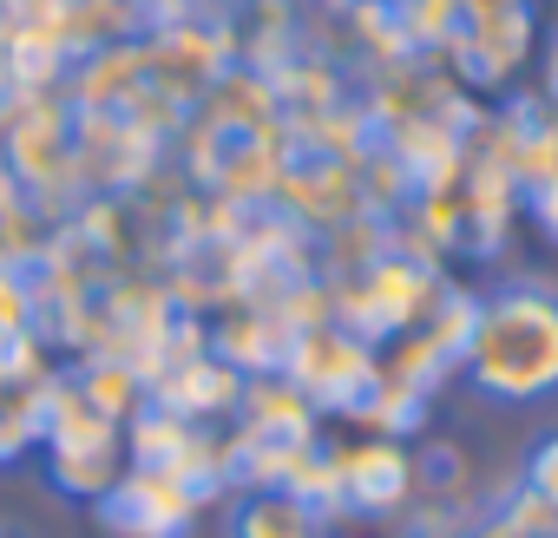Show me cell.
<instances>
[{
    "label": "cell",
    "instance_id": "obj_7",
    "mask_svg": "<svg viewBox=\"0 0 558 538\" xmlns=\"http://www.w3.org/2000/svg\"><path fill=\"white\" fill-rule=\"evenodd\" d=\"M323 512L303 505L296 492L269 486V492H243L230 512V538H323Z\"/></svg>",
    "mask_w": 558,
    "mask_h": 538
},
{
    "label": "cell",
    "instance_id": "obj_13",
    "mask_svg": "<svg viewBox=\"0 0 558 538\" xmlns=\"http://www.w3.org/2000/svg\"><path fill=\"white\" fill-rule=\"evenodd\" d=\"M545 538H558V531H545Z\"/></svg>",
    "mask_w": 558,
    "mask_h": 538
},
{
    "label": "cell",
    "instance_id": "obj_2",
    "mask_svg": "<svg viewBox=\"0 0 558 538\" xmlns=\"http://www.w3.org/2000/svg\"><path fill=\"white\" fill-rule=\"evenodd\" d=\"M40 447H47V473L66 499H86L99 505L119 479H125V427L106 420L73 375H53L47 388V427H40Z\"/></svg>",
    "mask_w": 558,
    "mask_h": 538
},
{
    "label": "cell",
    "instance_id": "obj_3",
    "mask_svg": "<svg viewBox=\"0 0 558 538\" xmlns=\"http://www.w3.org/2000/svg\"><path fill=\"white\" fill-rule=\"evenodd\" d=\"M283 375L316 414L329 407V414H362L368 407V394H375V381H381V362H375V349L362 342V335H349L342 322H316V329H303V335H290V349H283Z\"/></svg>",
    "mask_w": 558,
    "mask_h": 538
},
{
    "label": "cell",
    "instance_id": "obj_11",
    "mask_svg": "<svg viewBox=\"0 0 558 538\" xmlns=\"http://www.w3.org/2000/svg\"><path fill=\"white\" fill-rule=\"evenodd\" d=\"M525 486L551 505V518H558V433H545L532 453H525Z\"/></svg>",
    "mask_w": 558,
    "mask_h": 538
},
{
    "label": "cell",
    "instance_id": "obj_4",
    "mask_svg": "<svg viewBox=\"0 0 558 538\" xmlns=\"http://www.w3.org/2000/svg\"><path fill=\"white\" fill-rule=\"evenodd\" d=\"M204 505H210V499L191 492L184 479L125 466V479L93 505V518H99L112 538H184V531L204 518Z\"/></svg>",
    "mask_w": 558,
    "mask_h": 538
},
{
    "label": "cell",
    "instance_id": "obj_5",
    "mask_svg": "<svg viewBox=\"0 0 558 538\" xmlns=\"http://www.w3.org/2000/svg\"><path fill=\"white\" fill-rule=\"evenodd\" d=\"M336 460V479H342V512H368V518H395L414 486H421V466L401 440H381V433H362V440H342L329 447Z\"/></svg>",
    "mask_w": 558,
    "mask_h": 538
},
{
    "label": "cell",
    "instance_id": "obj_8",
    "mask_svg": "<svg viewBox=\"0 0 558 538\" xmlns=\"http://www.w3.org/2000/svg\"><path fill=\"white\" fill-rule=\"evenodd\" d=\"M73 381H80V394H86V401H93L106 420H119V427H125V420H132V414L151 401V381H145V375H138L125 355H93V362H86Z\"/></svg>",
    "mask_w": 558,
    "mask_h": 538
},
{
    "label": "cell",
    "instance_id": "obj_1",
    "mask_svg": "<svg viewBox=\"0 0 558 538\" xmlns=\"http://www.w3.org/2000/svg\"><path fill=\"white\" fill-rule=\"evenodd\" d=\"M460 375L499 407H532L558 394V290L506 283L480 303Z\"/></svg>",
    "mask_w": 558,
    "mask_h": 538
},
{
    "label": "cell",
    "instance_id": "obj_10",
    "mask_svg": "<svg viewBox=\"0 0 558 538\" xmlns=\"http://www.w3.org/2000/svg\"><path fill=\"white\" fill-rule=\"evenodd\" d=\"M34 329V290L21 283V269H0V335Z\"/></svg>",
    "mask_w": 558,
    "mask_h": 538
},
{
    "label": "cell",
    "instance_id": "obj_12",
    "mask_svg": "<svg viewBox=\"0 0 558 538\" xmlns=\"http://www.w3.org/2000/svg\"><path fill=\"white\" fill-rule=\"evenodd\" d=\"M525 210H532V223L558 243V178H545V184H525Z\"/></svg>",
    "mask_w": 558,
    "mask_h": 538
},
{
    "label": "cell",
    "instance_id": "obj_6",
    "mask_svg": "<svg viewBox=\"0 0 558 538\" xmlns=\"http://www.w3.org/2000/svg\"><path fill=\"white\" fill-rule=\"evenodd\" d=\"M151 401L171 407V414H184V420H197V427H210V420H223V414L243 407V375L230 362H217L210 349H197V355H178V362L158 368Z\"/></svg>",
    "mask_w": 558,
    "mask_h": 538
},
{
    "label": "cell",
    "instance_id": "obj_9",
    "mask_svg": "<svg viewBox=\"0 0 558 538\" xmlns=\"http://www.w3.org/2000/svg\"><path fill=\"white\" fill-rule=\"evenodd\" d=\"M47 381H0V466H14L21 453L40 447V427H47Z\"/></svg>",
    "mask_w": 558,
    "mask_h": 538
}]
</instances>
